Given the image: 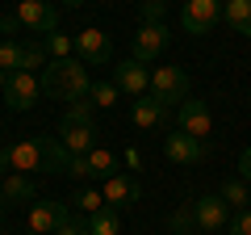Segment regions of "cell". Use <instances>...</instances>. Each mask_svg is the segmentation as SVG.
<instances>
[{"label": "cell", "mask_w": 251, "mask_h": 235, "mask_svg": "<svg viewBox=\"0 0 251 235\" xmlns=\"http://www.w3.org/2000/svg\"><path fill=\"white\" fill-rule=\"evenodd\" d=\"M67 176L72 181H109V176H117V155L105 147H92L88 155H72Z\"/></svg>", "instance_id": "obj_3"}, {"label": "cell", "mask_w": 251, "mask_h": 235, "mask_svg": "<svg viewBox=\"0 0 251 235\" xmlns=\"http://www.w3.org/2000/svg\"><path fill=\"white\" fill-rule=\"evenodd\" d=\"M113 84L126 92V97H147L151 92V72H147V63H138V59H117L113 63Z\"/></svg>", "instance_id": "obj_10"}, {"label": "cell", "mask_w": 251, "mask_h": 235, "mask_svg": "<svg viewBox=\"0 0 251 235\" xmlns=\"http://www.w3.org/2000/svg\"><path fill=\"white\" fill-rule=\"evenodd\" d=\"M9 176V155H4V147H0V181Z\"/></svg>", "instance_id": "obj_34"}, {"label": "cell", "mask_w": 251, "mask_h": 235, "mask_svg": "<svg viewBox=\"0 0 251 235\" xmlns=\"http://www.w3.org/2000/svg\"><path fill=\"white\" fill-rule=\"evenodd\" d=\"M0 185H4V202H34L38 198L34 176H21V172H9Z\"/></svg>", "instance_id": "obj_19"}, {"label": "cell", "mask_w": 251, "mask_h": 235, "mask_svg": "<svg viewBox=\"0 0 251 235\" xmlns=\"http://www.w3.org/2000/svg\"><path fill=\"white\" fill-rule=\"evenodd\" d=\"M21 55H25V42H0V72L4 76H13V72H21Z\"/></svg>", "instance_id": "obj_23"}, {"label": "cell", "mask_w": 251, "mask_h": 235, "mask_svg": "<svg viewBox=\"0 0 251 235\" xmlns=\"http://www.w3.org/2000/svg\"><path fill=\"white\" fill-rule=\"evenodd\" d=\"M122 97V88H117L113 80H92V92H88V101L97 109H113V101Z\"/></svg>", "instance_id": "obj_21"}, {"label": "cell", "mask_w": 251, "mask_h": 235, "mask_svg": "<svg viewBox=\"0 0 251 235\" xmlns=\"http://www.w3.org/2000/svg\"><path fill=\"white\" fill-rule=\"evenodd\" d=\"M117 231H122V218H117V210H109V206L88 218V235H117Z\"/></svg>", "instance_id": "obj_22"}, {"label": "cell", "mask_w": 251, "mask_h": 235, "mask_svg": "<svg viewBox=\"0 0 251 235\" xmlns=\"http://www.w3.org/2000/svg\"><path fill=\"white\" fill-rule=\"evenodd\" d=\"M100 193H105L109 210H126V206H134V202L143 198V185H138V176H130V172H117V176H109V181L100 185Z\"/></svg>", "instance_id": "obj_13"}, {"label": "cell", "mask_w": 251, "mask_h": 235, "mask_svg": "<svg viewBox=\"0 0 251 235\" xmlns=\"http://www.w3.org/2000/svg\"><path fill=\"white\" fill-rule=\"evenodd\" d=\"M46 46H42V38H34V42H25V55H21V72H34L38 76V67H46Z\"/></svg>", "instance_id": "obj_25"}, {"label": "cell", "mask_w": 251, "mask_h": 235, "mask_svg": "<svg viewBox=\"0 0 251 235\" xmlns=\"http://www.w3.org/2000/svg\"><path fill=\"white\" fill-rule=\"evenodd\" d=\"M226 231H230V235H251V210H234Z\"/></svg>", "instance_id": "obj_30"}, {"label": "cell", "mask_w": 251, "mask_h": 235, "mask_svg": "<svg viewBox=\"0 0 251 235\" xmlns=\"http://www.w3.org/2000/svg\"><path fill=\"white\" fill-rule=\"evenodd\" d=\"M176 130H184V135L201 139V143H209V130H214V114H209L205 101H180L176 105Z\"/></svg>", "instance_id": "obj_6"}, {"label": "cell", "mask_w": 251, "mask_h": 235, "mask_svg": "<svg viewBox=\"0 0 251 235\" xmlns=\"http://www.w3.org/2000/svg\"><path fill=\"white\" fill-rule=\"evenodd\" d=\"M4 84H9V76H4V72H0V97H4Z\"/></svg>", "instance_id": "obj_36"}, {"label": "cell", "mask_w": 251, "mask_h": 235, "mask_svg": "<svg viewBox=\"0 0 251 235\" xmlns=\"http://www.w3.org/2000/svg\"><path fill=\"white\" fill-rule=\"evenodd\" d=\"M17 21L25 29H34V34H54V26H59V9H54L50 0H17Z\"/></svg>", "instance_id": "obj_9"}, {"label": "cell", "mask_w": 251, "mask_h": 235, "mask_svg": "<svg viewBox=\"0 0 251 235\" xmlns=\"http://www.w3.org/2000/svg\"><path fill=\"white\" fill-rule=\"evenodd\" d=\"M67 218H72L67 202H54V198L34 202V210H29V231H38V235H54L63 223H67Z\"/></svg>", "instance_id": "obj_14"}, {"label": "cell", "mask_w": 251, "mask_h": 235, "mask_svg": "<svg viewBox=\"0 0 251 235\" xmlns=\"http://www.w3.org/2000/svg\"><path fill=\"white\" fill-rule=\"evenodd\" d=\"M239 176L251 185V147H243V155H239Z\"/></svg>", "instance_id": "obj_32"}, {"label": "cell", "mask_w": 251, "mask_h": 235, "mask_svg": "<svg viewBox=\"0 0 251 235\" xmlns=\"http://www.w3.org/2000/svg\"><path fill=\"white\" fill-rule=\"evenodd\" d=\"M38 101H42V80H38L34 72H13L9 84H4V105L17 109V114H25Z\"/></svg>", "instance_id": "obj_5"}, {"label": "cell", "mask_w": 251, "mask_h": 235, "mask_svg": "<svg viewBox=\"0 0 251 235\" xmlns=\"http://www.w3.org/2000/svg\"><path fill=\"white\" fill-rule=\"evenodd\" d=\"M138 17H143V26H163L168 0H143V4H138Z\"/></svg>", "instance_id": "obj_28"}, {"label": "cell", "mask_w": 251, "mask_h": 235, "mask_svg": "<svg viewBox=\"0 0 251 235\" xmlns=\"http://www.w3.org/2000/svg\"><path fill=\"white\" fill-rule=\"evenodd\" d=\"M4 155H9V172H21V176H38V172H63L67 176V164H72V151L59 143V135L17 139L13 147H4Z\"/></svg>", "instance_id": "obj_1"}, {"label": "cell", "mask_w": 251, "mask_h": 235, "mask_svg": "<svg viewBox=\"0 0 251 235\" xmlns=\"http://www.w3.org/2000/svg\"><path fill=\"white\" fill-rule=\"evenodd\" d=\"M0 29H4V34H17V29H25L17 21V13H9V17H0Z\"/></svg>", "instance_id": "obj_33"}, {"label": "cell", "mask_w": 251, "mask_h": 235, "mask_svg": "<svg viewBox=\"0 0 251 235\" xmlns=\"http://www.w3.org/2000/svg\"><path fill=\"white\" fill-rule=\"evenodd\" d=\"M168 42H172V29H168V26H138V34H134V55H130V59L151 63V59H159V55L168 51Z\"/></svg>", "instance_id": "obj_15"}, {"label": "cell", "mask_w": 251, "mask_h": 235, "mask_svg": "<svg viewBox=\"0 0 251 235\" xmlns=\"http://www.w3.org/2000/svg\"><path fill=\"white\" fill-rule=\"evenodd\" d=\"M54 235H88V218H84V214L67 218V223H63V227H59V231H54Z\"/></svg>", "instance_id": "obj_31"}, {"label": "cell", "mask_w": 251, "mask_h": 235, "mask_svg": "<svg viewBox=\"0 0 251 235\" xmlns=\"http://www.w3.org/2000/svg\"><path fill=\"white\" fill-rule=\"evenodd\" d=\"M42 46H46V55H50V59H72V38L67 34H42Z\"/></svg>", "instance_id": "obj_27"}, {"label": "cell", "mask_w": 251, "mask_h": 235, "mask_svg": "<svg viewBox=\"0 0 251 235\" xmlns=\"http://www.w3.org/2000/svg\"><path fill=\"white\" fill-rule=\"evenodd\" d=\"M168 114H172V105H163V101L155 97V92L138 97V101H134V109H130L134 126H143V130H155V126H163V122H168Z\"/></svg>", "instance_id": "obj_17"}, {"label": "cell", "mask_w": 251, "mask_h": 235, "mask_svg": "<svg viewBox=\"0 0 251 235\" xmlns=\"http://www.w3.org/2000/svg\"><path fill=\"white\" fill-rule=\"evenodd\" d=\"M63 4H67V9H80V4H84V0H63Z\"/></svg>", "instance_id": "obj_35"}, {"label": "cell", "mask_w": 251, "mask_h": 235, "mask_svg": "<svg viewBox=\"0 0 251 235\" xmlns=\"http://www.w3.org/2000/svg\"><path fill=\"white\" fill-rule=\"evenodd\" d=\"M42 92L46 97H59V101H84L92 92V76L84 59H50L42 72Z\"/></svg>", "instance_id": "obj_2"}, {"label": "cell", "mask_w": 251, "mask_h": 235, "mask_svg": "<svg viewBox=\"0 0 251 235\" xmlns=\"http://www.w3.org/2000/svg\"><path fill=\"white\" fill-rule=\"evenodd\" d=\"M163 155H168L172 164H201L209 155V143L184 135V130H172V135L163 139Z\"/></svg>", "instance_id": "obj_12"}, {"label": "cell", "mask_w": 251, "mask_h": 235, "mask_svg": "<svg viewBox=\"0 0 251 235\" xmlns=\"http://www.w3.org/2000/svg\"><path fill=\"white\" fill-rule=\"evenodd\" d=\"M59 143L72 155H88L92 147H97V130H92V122H67V118H63L59 122Z\"/></svg>", "instance_id": "obj_16"}, {"label": "cell", "mask_w": 251, "mask_h": 235, "mask_svg": "<svg viewBox=\"0 0 251 235\" xmlns=\"http://www.w3.org/2000/svg\"><path fill=\"white\" fill-rule=\"evenodd\" d=\"M168 227L176 235H197V214H193V202H188V206H180L176 214L168 218Z\"/></svg>", "instance_id": "obj_26"}, {"label": "cell", "mask_w": 251, "mask_h": 235, "mask_svg": "<svg viewBox=\"0 0 251 235\" xmlns=\"http://www.w3.org/2000/svg\"><path fill=\"white\" fill-rule=\"evenodd\" d=\"M247 210H251V202H247Z\"/></svg>", "instance_id": "obj_38"}, {"label": "cell", "mask_w": 251, "mask_h": 235, "mask_svg": "<svg viewBox=\"0 0 251 235\" xmlns=\"http://www.w3.org/2000/svg\"><path fill=\"white\" fill-rule=\"evenodd\" d=\"M222 202L230 210H247V202H251V185L243 181V176H230V181L222 185Z\"/></svg>", "instance_id": "obj_20"}, {"label": "cell", "mask_w": 251, "mask_h": 235, "mask_svg": "<svg viewBox=\"0 0 251 235\" xmlns=\"http://www.w3.org/2000/svg\"><path fill=\"white\" fill-rule=\"evenodd\" d=\"M193 214H197V231L201 235H218L222 227H230V206L222 202V193L193 198Z\"/></svg>", "instance_id": "obj_8"}, {"label": "cell", "mask_w": 251, "mask_h": 235, "mask_svg": "<svg viewBox=\"0 0 251 235\" xmlns=\"http://www.w3.org/2000/svg\"><path fill=\"white\" fill-rule=\"evenodd\" d=\"M151 92L163 101V105L176 109V101H188V72L184 67H155L151 72Z\"/></svg>", "instance_id": "obj_7"}, {"label": "cell", "mask_w": 251, "mask_h": 235, "mask_svg": "<svg viewBox=\"0 0 251 235\" xmlns=\"http://www.w3.org/2000/svg\"><path fill=\"white\" fill-rule=\"evenodd\" d=\"M92 109H97V105L84 97V101H72V105L63 109V118H67V122H92Z\"/></svg>", "instance_id": "obj_29"}, {"label": "cell", "mask_w": 251, "mask_h": 235, "mask_svg": "<svg viewBox=\"0 0 251 235\" xmlns=\"http://www.w3.org/2000/svg\"><path fill=\"white\" fill-rule=\"evenodd\" d=\"M100 210H105V193L100 189H80L75 193V214L92 218V214H100Z\"/></svg>", "instance_id": "obj_24"}, {"label": "cell", "mask_w": 251, "mask_h": 235, "mask_svg": "<svg viewBox=\"0 0 251 235\" xmlns=\"http://www.w3.org/2000/svg\"><path fill=\"white\" fill-rule=\"evenodd\" d=\"M0 206H4V185H0Z\"/></svg>", "instance_id": "obj_37"}, {"label": "cell", "mask_w": 251, "mask_h": 235, "mask_svg": "<svg viewBox=\"0 0 251 235\" xmlns=\"http://www.w3.org/2000/svg\"><path fill=\"white\" fill-rule=\"evenodd\" d=\"M222 21L234 34L251 38V0H222Z\"/></svg>", "instance_id": "obj_18"}, {"label": "cell", "mask_w": 251, "mask_h": 235, "mask_svg": "<svg viewBox=\"0 0 251 235\" xmlns=\"http://www.w3.org/2000/svg\"><path fill=\"white\" fill-rule=\"evenodd\" d=\"M75 55H80L88 67H105L113 59V42H109L105 29H80L75 34Z\"/></svg>", "instance_id": "obj_11"}, {"label": "cell", "mask_w": 251, "mask_h": 235, "mask_svg": "<svg viewBox=\"0 0 251 235\" xmlns=\"http://www.w3.org/2000/svg\"><path fill=\"white\" fill-rule=\"evenodd\" d=\"M218 21H222V0H184V9H180V29L193 38L209 34Z\"/></svg>", "instance_id": "obj_4"}]
</instances>
